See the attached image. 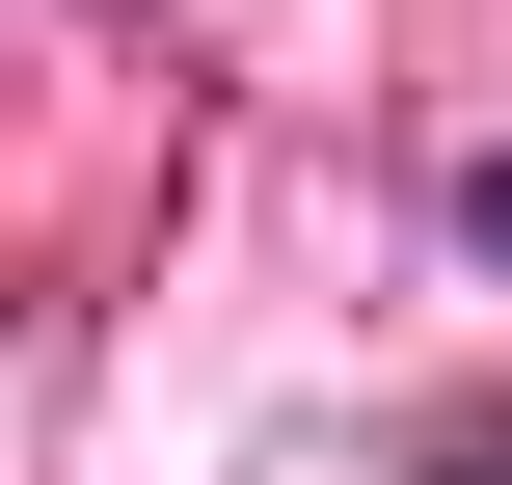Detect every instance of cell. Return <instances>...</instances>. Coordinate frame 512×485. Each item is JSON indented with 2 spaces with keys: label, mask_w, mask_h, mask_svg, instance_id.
Here are the masks:
<instances>
[{
  "label": "cell",
  "mask_w": 512,
  "mask_h": 485,
  "mask_svg": "<svg viewBox=\"0 0 512 485\" xmlns=\"http://www.w3.org/2000/svg\"><path fill=\"white\" fill-rule=\"evenodd\" d=\"M486 243H512V162H486Z\"/></svg>",
  "instance_id": "cell-1"
},
{
  "label": "cell",
  "mask_w": 512,
  "mask_h": 485,
  "mask_svg": "<svg viewBox=\"0 0 512 485\" xmlns=\"http://www.w3.org/2000/svg\"><path fill=\"white\" fill-rule=\"evenodd\" d=\"M459 485H512V459H459Z\"/></svg>",
  "instance_id": "cell-2"
}]
</instances>
